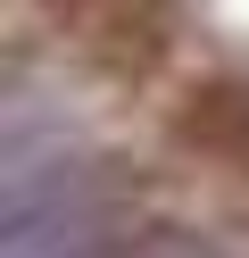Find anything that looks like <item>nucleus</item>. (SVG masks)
<instances>
[{"mask_svg":"<svg viewBox=\"0 0 249 258\" xmlns=\"http://www.w3.org/2000/svg\"><path fill=\"white\" fill-rule=\"evenodd\" d=\"M166 9H92V50L116 58V67H141V58L166 50Z\"/></svg>","mask_w":249,"mask_h":258,"instance_id":"obj_2","label":"nucleus"},{"mask_svg":"<svg viewBox=\"0 0 249 258\" xmlns=\"http://www.w3.org/2000/svg\"><path fill=\"white\" fill-rule=\"evenodd\" d=\"M175 134L191 142L199 158H216V167H249V84H199V92H183Z\"/></svg>","mask_w":249,"mask_h":258,"instance_id":"obj_1","label":"nucleus"}]
</instances>
